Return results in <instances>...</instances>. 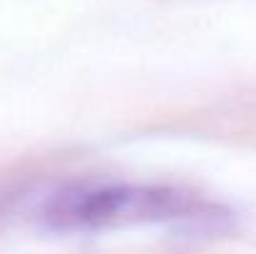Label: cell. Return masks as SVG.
<instances>
[{"label":"cell","instance_id":"cell-1","mask_svg":"<svg viewBox=\"0 0 256 254\" xmlns=\"http://www.w3.org/2000/svg\"><path fill=\"white\" fill-rule=\"evenodd\" d=\"M42 219L60 232H104L182 219H219V212L172 187L80 184L52 194L42 207Z\"/></svg>","mask_w":256,"mask_h":254}]
</instances>
